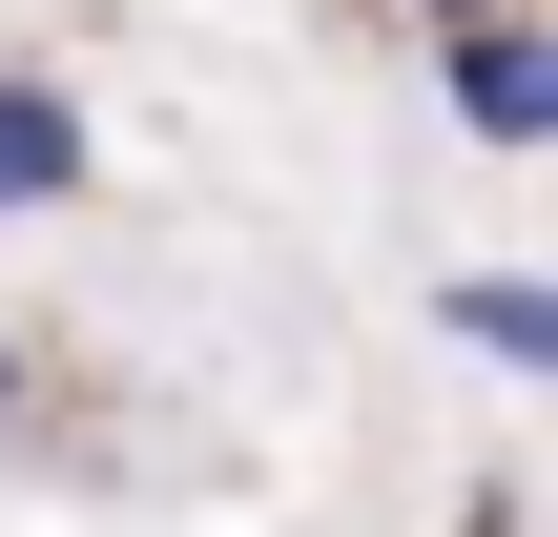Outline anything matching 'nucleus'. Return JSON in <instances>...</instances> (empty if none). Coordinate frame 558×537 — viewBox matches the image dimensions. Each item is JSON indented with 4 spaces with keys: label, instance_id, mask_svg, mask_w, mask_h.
Returning a JSON list of instances; mask_svg holds the SVG:
<instances>
[{
    "label": "nucleus",
    "instance_id": "4",
    "mask_svg": "<svg viewBox=\"0 0 558 537\" xmlns=\"http://www.w3.org/2000/svg\"><path fill=\"white\" fill-rule=\"evenodd\" d=\"M0 414H21V352H0Z\"/></svg>",
    "mask_w": 558,
    "mask_h": 537
},
{
    "label": "nucleus",
    "instance_id": "1",
    "mask_svg": "<svg viewBox=\"0 0 558 537\" xmlns=\"http://www.w3.org/2000/svg\"><path fill=\"white\" fill-rule=\"evenodd\" d=\"M435 83H456V124H476V145H558V41H538V0L435 21Z\"/></svg>",
    "mask_w": 558,
    "mask_h": 537
},
{
    "label": "nucleus",
    "instance_id": "2",
    "mask_svg": "<svg viewBox=\"0 0 558 537\" xmlns=\"http://www.w3.org/2000/svg\"><path fill=\"white\" fill-rule=\"evenodd\" d=\"M83 207V103L41 62H0V228H62Z\"/></svg>",
    "mask_w": 558,
    "mask_h": 537
},
{
    "label": "nucleus",
    "instance_id": "3",
    "mask_svg": "<svg viewBox=\"0 0 558 537\" xmlns=\"http://www.w3.org/2000/svg\"><path fill=\"white\" fill-rule=\"evenodd\" d=\"M435 310H456V352H497V373H558V290H538V269H456Z\"/></svg>",
    "mask_w": 558,
    "mask_h": 537
},
{
    "label": "nucleus",
    "instance_id": "5",
    "mask_svg": "<svg viewBox=\"0 0 558 537\" xmlns=\"http://www.w3.org/2000/svg\"><path fill=\"white\" fill-rule=\"evenodd\" d=\"M435 21H476V0H435Z\"/></svg>",
    "mask_w": 558,
    "mask_h": 537
}]
</instances>
